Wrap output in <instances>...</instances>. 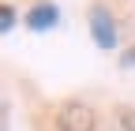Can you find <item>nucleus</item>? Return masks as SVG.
Instances as JSON below:
<instances>
[{"label":"nucleus","instance_id":"423d86ee","mask_svg":"<svg viewBox=\"0 0 135 131\" xmlns=\"http://www.w3.org/2000/svg\"><path fill=\"white\" fill-rule=\"evenodd\" d=\"M120 64H124V68H135V49H128V53L120 56Z\"/></svg>","mask_w":135,"mask_h":131},{"label":"nucleus","instance_id":"f257e3e1","mask_svg":"<svg viewBox=\"0 0 135 131\" xmlns=\"http://www.w3.org/2000/svg\"><path fill=\"white\" fill-rule=\"evenodd\" d=\"M98 116L94 109L86 101H79V97H68V101H60L56 109V131H94Z\"/></svg>","mask_w":135,"mask_h":131},{"label":"nucleus","instance_id":"7ed1b4c3","mask_svg":"<svg viewBox=\"0 0 135 131\" xmlns=\"http://www.w3.org/2000/svg\"><path fill=\"white\" fill-rule=\"evenodd\" d=\"M56 23H60L56 4H45V0H41V4H34V8L26 11V26H30V30H53Z\"/></svg>","mask_w":135,"mask_h":131},{"label":"nucleus","instance_id":"39448f33","mask_svg":"<svg viewBox=\"0 0 135 131\" xmlns=\"http://www.w3.org/2000/svg\"><path fill=\"white\" fill-rule=\"evenodd\" d=\"M11 26H15V8H11V4H4V8H0V30L8 34Z\"/></svg>","mask_w":135,"mask_h":131},{"label":"nucleus","instance_id":"20e7f679","mask_svg":"<svg viewBox=\"0 0 135 131\" xmlns=\"http://www.w3.org/2000/svg\"><path fill=\"white\" fill-rule=\"evenodd\" d=\"M116 120H120V131H135V109L131 105H120V109H116Z\"/></svg>","mask_w":135,"mask_h":131},{"label":"nucleus","instance_id":"f03ea898","mask_svg":"<svg viewBox=\"0 0 135 131\" xmlns=\"http://www.w3.org/2000/svg\"><path fill=\"white\" fill-rule=\"evenodd\" d=\"M90 34L98 41V49H113L116 45V23H113V15L105 4H94L90 8Z\"/></svg>","mask_w":135,"mask_h":131}]
</instances>
